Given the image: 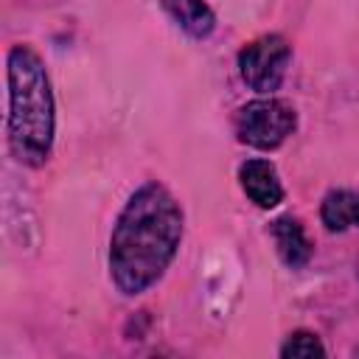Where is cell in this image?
<instances>
[{
  "instance_id": "ba28073f",
  "label": "cell",
  "mask_w": 359,
  "mask_h": 359,
  "mask_svg": "<svg viewBox=\"0 0 359 359\" xmlns=\"http://www.w3.org/2000/svg\"><path fill=\"white\" fill-rule=\"evenodd\" d=\"M323 224L328 230L359 227V196L351 191H331L323 202Z\"/></svg>"
},
{
  "instance_id": "277c9868",
  "label": "cell",
  "mask_w": 359,
  "mask_h": 359,
  "mask_svg": "<svg viewBox=\"0 0 359 359\" xmlns=\"http://www.w3.org/2000/svg\"><path fill=\"white\" fill-rule=\"evenodd\" d=\"M289 59H292V48L283 36H278V34L258 36L238 53L241 79L258 93H272L280 87Z\"/></svg>"
},
{
  "instance_id": "9c48e42d",
  "label": "cell",
  "mask_w": 359,
  "mask_h": 359,
  "mask_svg": "<svg viewBox=\"0 0 359 359\" xmlns=\"http://www.w3.org/2000/svg\"><path fill=\"white\" fill-rule=\"evenodd\" d=\"M325 353V348H323V342L314 337V334H309V331H297V334H292L289 339H286V345L280 348V356H294V359H311V356H323Z\"/></svg>"
},
{
  "instance_id": "5b68a950",
  "label": "cell",
  "mask_w": 359,
  "mask_h": 359,
  "mask_svg": "<svg viewBox=\"0 0 359 359\" xmlns=\"http://www.w3.org/2000/svg\"><path fill=\"white\" fill-rule=\"evenodd\" d=\"M244 194L258 205V208H275L283 199V188L278 180V171L266 160H247L238 171Z\"/></svg>"
},
{
  "instance_id": "6da1fadb",
  "label": "cell",
  "mask_w": 359,
  "mask_h": 359,
  "mask_svg": "<svg viewBox=\"0 0 359 359\" xmlns=\"http://www.w3.org/2000/svg\"><path fill=\"white\" fill-rule=\"evenodd\" d=\"M182 238V213L174 196L149 182L126 202L109 241V272L123 294L146 292L171 264Z\"/></svg>"
},
{
  "instance_id": "7a4b0ae2",
  "label": "cell",
  "mask_w": 359,
  "mask_h": 359,
  "mask_svg": "<svg viewBox=\"0 0 359 359\" xmlns=\"http://www.w3.org/2000/svg\"><path fill=\"white\" fill-rule=\"evenodd\" d=\"M53 143V95L42 59L17 45L8 53V146L25 165H42Z\"/></svg>"
},
{
  "instance_id": "3957f363",
  "label": "cell",
  "mask_w": 359,
  "mask_h": 359,
  "mask_svg": "<svg viewBox=\"0 0 359 359\" xmlns=\"http://www.w3.org/2000/svg\"><path fill=\"white\" fill-rule=\"evenodd\" d=\"M294 129V109L280 98H258L238 109L236 132L241 143L255 149L280 146Z\"/></svg>"
},
{
  "instance_id": "8992f818",
  "label": "cell",
  "mask_w": 359,
  "mask_h": 359,
  "mask_svg": "<svg viewBox=\"0 0 359 359\" xmlns=\"http://www.w3.org/2000/svg\"><path fill=\"white\" fill-rule=\"evenodd\" d=\"M272 238H275V247L280 252V258L289 264V266H306L309 258H311V241L303 230V224L292 216H280L272 222Z\"/></svg>"
},
{
  "instance_id": "52a82bcc",
  "label": "cell",
  "mask_w": 359,
  "mask_h": 359,
  "mask_svg": "<svg viewBox=\"0 0 359 359\" xmlns=\"http://www.w3.org/2000/svg\"><path fill=\"white\" fill-rule=\"evenodd\" d=\"M163 8L191 36H208L213 31V25H216L213 11L208 8L205 0H163Z\"/></svg>"
}]
</instances>
